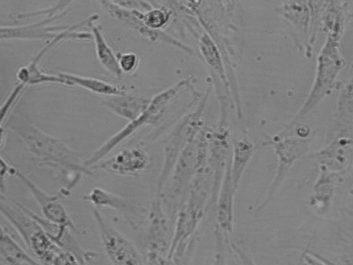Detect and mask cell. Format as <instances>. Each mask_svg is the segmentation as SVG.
I'll use <instances>...</instances> for the list:
<instances>
[{"mask_svg":"<svg viewBox=\"0 0 353 265\" xmlns=\"http://www.w3.org/2000/svg\"><path fill=\"white\" fill-rule=\"evenodd\" d=\"M300 265H331L324 257L310 251H304L300 258Z\"/></svg>","mask_w":353,"mask_h":265,"instance_id":"obj_27","label":"cell"},{"mask_svg":"<svg viewBox=\"0 0 353 265\" xmlns=\"http://www.w3.org/2000/svg\"><path fill=\"white\" fill-rule=\"evenodd\" d=\"M45 23L21 27H0V39H38L56 36L54 32L63 30L66 26L46 27Z\"/></svg>","mask_w":353,"mask_h":265,"instance_id":"obj_23","label":"cell"},{"mask_svg":"<svg viewBox=\"0 0 353 265\" xmlns=\"http://www.w3.org/2000/svg\"><path fill=\"white\" fill-rule=\"evenodd\" d=\"M89 29L94 41L95 52L101 66L110 74L117 78L123 76L118 66L116 52H114L106 41L101 26L98 22L90 25Z\"/></svg>","mask_w":353,"mask_h":265,"instance_id":"obj_20","label":"cell"},{"mask_svg":"<svg viewBox=\"0 0 353 265\" xmlns=\"http://www.w3.org/2000/svg\"><path fill=\"white\" fill-rule=\"evenodd\" d=\"M332 124L335 132L341 130L352 129L353 97L352 80H350L341 88L332 115Z\"/></svg>","mask_w":353,"mask_h":265,"instance_id":"obj_21","label":"cell"},{"mask_svg":"<svg viewBox=\"0 0 353 265\" xmlns=\"http://www.w3.org/2000/svg\"><path fill=\"white\" fill-rule=\"evenodd\" d=\"M63 84L79 86L94 94L106 97L130 92L132 86L111 83L103 79L69 73H59Z\"/></svg>","mask_w":353,"mask_h":265,"instance_id":"obj_17","label":"cell"},{"mask_svg":"<svg viewBox=\"0 0 353 265\" xmlns=\"http://www.w3.org/2000/svg\"><path fill=\"white\" fill-rule=\"evenodd\" d=\"M352 129L335 132L334 137L324 147L312 153L319 167L338 175L347 171L352 160Z\"/></svg>","mask_w":353,"mask_h":265,"instance_id":"obj_11","label":"cell"},{"mask_svg":"<svg viewBox=\"0 0 353 265\" xmlns=\"http://www.w3.org/2000/svg\"><path fill=\"white\" fill-rule=\"evenodd\" d=\"M154 6L146 12H141L144 25L153 30H164L175 16L174 10L165 1H153Z\"/></svg>","mask_w":353,"mask_h":265,"instance_id":"obj_24","label":"cell"},{"mask_svg":"<svg viewBox=\"0 0 353 265\" xmlns=\"http://www.w3.org/2000/svg\"><path fill=\"white\" fill-rule=\"evenodd\" d=\"M234 190L230 177V160L223 175L216 197V229L225 236L230 235L234 226Z\"/></svg>","mask_w":353,"mask_h":265,"instance_id":"obj_14","label":"cell"},{"mask_svg":"<svg viewBox=\"0 0 353 265\" xmlns=\"http://www.w3.org/2000/svg\"><path fill=\"white\" fill-rule=\"evenodd\" d=\"M118 66L123 75H132L138 69L140 57L133 51H117L116 52Z\"/></svg>","mask_w":353,"mask_h":265,"instance_id":"obj_25","label":"cell"},{"mask_svg":"<svg viewBox=\"0 0 353 265\" xmlns=\"http://www.w3.org/2000/svg\"><path fill=\"white\" fill-rule=\"evenodd\" d=\"M10 174L26 185L38 203L46 222L62 229L77 230L68 211L57 196L44 192L28 176L14 167H12Z\"/></svg>","mask_w":353,"mask_h":265,"instance_id":"obj_13","label":"cell"},{"mask_svg":"<svg viewBox=\"0 0 353 265\" xmlns=\"http://www.w3.org/2000/svg\"><path fill=\"white\" fill-rule=\"evenodd\" d=\"M254 151V144L247 137H239L232 143L230 177L233 188L236 193Z\"/></svg>","mask_w":353,"mask_h":265,"instance_id":"obj_19","label":"cell"},{"mask_svg":"<svg viewBox=\"0 0 353 265\" xmlns=\"http://www.w3.org/2000/svg\"><path fill=\"white\" fill-rule=\"evenodd\" d=\"M101 9L113 19L152 43H163L188 54L193 55L191 47L168 34L165 30H153L146 27L141 17L140 11L129 10L117 4L114 1H98Z\"/></svg>","mask_w":353,"mask_h":265,"instance_id":"obj_9","label":"cell"},{"mask_svg":"<svg viewBox=\"0 0 353 265\" xmlns=\"http://www.w3.org/2000/svg\"><path fill=\"white\" fill-rule=\"evenodd\" d=\"M311 139L312 137L290 136L281 132L265 141V146L273 148L277 157V168L266 196L257 206L255 213H260L269 204L292 165L307 153Z\"/></svg>","mask_w":353,"mask_h":265,"instance_id":"obj_7","label":"cell"},{"mask_svg":"<svg viewBox=\"0 0 353 265\" xmlns=\"http://www.w3.org/2000/svg\"><path fill=\"white\" fill-rule=\"evenodd\" d=\"M350 1H322L319 19V29L326 36L342 39L345 23L351 9Z\"/></svg>","mask_w":353,"mask_h":265,"instance_id":"obj_15","label":"cell"},{"mask_svg":"<svg viewBox=\"0 0 353 265\" xmlns=\"http://www.w3.org/2000/svg\"><path fill=\"white\" fill-rule=\"evenodd\" d=\"M92 216L103 250L112 265H145L135 246L113 227L98 208H93Z\"/></svg>","mask_w":353,"mask_h":265,"instance_id":"obj_8","label":"cell"},{"mask_svg":"<svg viewBox=\"0 0 353 265\" xmlns=\"http://www.w3.org/2000/svg\"><path fill=\"white\" fill-rule=\"evenodd\" d=\"M150 164L146 150L141 146L120 149L90 168L94 172L102 170L118 176H136L144 172Z\"/></svg>","mask_w":353,"mask_h":265,"instance_id":"obj_12","label":"cell"},{"mask_svg":"<svg viewBox=\"0 0 353 265\" xmlns=\"http://www.w3.org/2000/svg\"><path fill=\"white\" fill-rule=\"evenodd\" d=\"M0 256L7 265H41L0 224Z\"/></svg>","mask_w":353,"mask_h":265,"instance_id":"obj_22","label":"cell"},{"mask_svg":"<svg viewBox=\"0 0 353 265\" xmlns=\"http://www.w3.org/2000/svg\"><path fill=\"white\" fill-rule=\"evenodd\" d=\"M12 167L0 156V193L4 195L6 190V179L10 174Z\"/></svg>","mask_w":353,"mask_h":265,"instance_id":"obj_28","label":"cell"},{"mask_svg":"<svg viewBox=\"0 0 353 265\" xmlns=\"http://www.w3.org/2000/svg\"><path fill=\"white\" fill-rule=\"evenodd\" d=\"M232 249L239 257L242 265H256L252 257L243 247L233 244Z\"/></svg>","mask_w":353,"mask_h":265,"instance_id":"obj_30","label":"cell"},{"mask_svg":"<svg viewBox=\"0 0 353 265\" xmlns=\"http://www.w3.org/2000/svg\"><path fill=\"white\" fill-rule=\"evenodd\" d=\"M114 1L119 6L126 9L137 10L142 12H146L154 6L153 1L120 0Z\"/></svg>","mask_w":353,"mask_h":265,"instance_id":"obj_26","label":"cell"},{"mask_svg":"<svg viewBox=\"0 0 353 265\" xmlns=\"http://www.w3.org/2000/svg\"><path fill=\"white\" fill-rule=\"evenodd\" d=\"M341 39L326 36L316 57L314 79L308 94L283 132H287L305 118L321 101L336 88L337 77L345 66L341 53Z\"/></svg>","mask_w":353,"mask_h":265,"instance_id":"obj_4","label":"cell"},{"mask_svg":"<svg viewBox=\"0 0 353 265\" xmlns=\"http://www.w3.org/2000/svg\"><path fill=\"white\" fill-rule=\"evenodd\" d=\"M319 168V175L309 198L311 208L321 213L326 211L334 197L339 175Z\"/></svg>","mask_w":353,"mask_h":265,"instance_id":"obj_18","label":"cell"},{"mask_svg":"<svg viewBox=\"0 0 353 265\" xmlns=\"http://www.w3.org/2000/svg\"><path fill=\"white\" fill-rule=\"evenodd\" d=\"M209 128L205 126L179 156L166 185L159 195L172 224L180 202L192 182L208 166Z\"/></svg>","mask_w":353,"mask_h":265,"instance_id":"obj_2","label":"cell"},{"mask_svg":"<svg viewBox=\"0 0 353 265\" xmlns=\"http://www.w3.org/2000/svg\"><path fill=\"white\" fill-rule=\"evenodd\" d=\"M213 173L208 166L194 178L177 208L168 252L170 258L174 252L183 250L198 235L199 226L211 203Z\"/></svg>","mask_w":353,"mask_h":265,"instance_id":"obj_3","label":"cell"},{"mask_svg":"<svg viewBox=\"0 0 353 265\" xmlns=\"http://www.w3.org/2000/svg\"><path fill=\"white\" fill-rule=\"evenodd\" d=\"M150 98L130 92L105 97L101 104L108 110L128 121L140 116L147 108Z\"/></svg>","mask_w":353,"mask_h":265,"instance_id":"obj_16","label":"cell"},{"mask_svg":"<svg viewBox=\"0 0 353 265\" xmlns=\"http://www.w3.org/2000/svg\"><path fill=\"white\" fill-rule=\"evenodd\" d=\"M208 87L200 99L177 120L165 138L163 147V164L157 179L156 195L163 190L173 167L186 146L205 126L204 113L210 93Z\"/></svg>","mask_w":353,"mask_h":265,"instance_id":"obj_5","label":"cell"},{"mask_svg":"<svg viewBox=\"0 0 353 265\" xmlns=\"http://www.w3.org/2000/svg\"><path fill=\"white\" fill-rule=\"evenodd\" d=\"M82 199L91 204L94 208H108L118 211L125 216L129 224L138 228L148 219V210L137 201L122 197L101 188L94 187L84 194Z\"/></svg>","mask_w":353,"mask_h":265,"instance_id":"obj_10","label":"cell"},{"mask_svg":"<svg viewBox=\"0 0 353 265\" xmlns=\"http://www.w3.org/2000/svg\"><path fill=\"white\" fill-rule=\"evenodd\" d=\"M321 4V1H285L278 8L281 16L292 30L296 44L307 58L312 56Z\"/></svg>","mask_w":353,"mask_h":265,"instance_id":"obj_6","label":"cell"},{"mask_svg":"<svg viewBox=\"0 0 353 265\" xmlns=\"http://www.w3.org/2000/svg\"><path fill=\"white\" fill-rule=\"evenodd\" d=\"M8 127L22 140L39 164L79 175H92L94 173L85 165L80 155L65 139L48 135L19 118L12 119Z\"/></svg>","mask_w":353,"mask_h":265,"instance_id":"obj_1","label":"cell"},{"mask_svg":"<svg viewBox=\"0 0 353 265\" xmlns=\"http://www.w3.org/2000/svg\"><path fill=\"white\" fill-rule=\"evenodd\" d=\"M217 233L219 235L216 238V251L214 255L212 265H225V249L220 238V233Z\"/></svg>","mask_w":353,"mask_h":265,"instance_id":"obj_29","label":"cell"}]
</instances>
